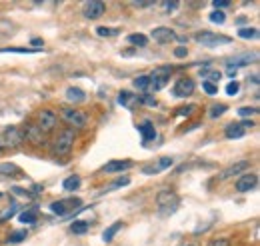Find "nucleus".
<instances>
[{"instance_id":"38","label":"nucleus","mask_w":260,"mask_h":246,"mask_svg":"<svg viewBox=\"0 0 260 246\" xmlns=\"http://www.w3.org/2000/svg\"><path fill=\"white\" fill-rule=\"evenodd\" d=\"M256 112H258V108H254V106H242V108H238L240 116H254Z\"/></svg>"},{"instance_id":"2","label":"nucleus","mask_w":260,"mask_h":246,"mask_svg":"<svg viewBox=\"0 0 260 246\" xmlns=\"http://www.w3.org/2000/svg\"><path fill=\"white\" fill-rule=\"evenodd\" d=\"M74 140H76V134H74L72 128H66V130L58 132V136H56V140H54V154H56V156H66V154L72 150Z\"/></svg>"},{"instance_id":"3","label":"nucleus","mask_w":260,"mask_h":246,"mask_svg":"<svg viewBox=\"0 0 260 246\" xmlns=\"http://www.w3.org/2000/svg\"><path fill=\"white\" fill-rule=\"evenodd\" d=\"M24 140V132L16 126L6 128L2 134H0V150H8V148H16L20 146Z\"/></svg>"},{"instance_id":"4","label":"nucleus","mask_w":260,"mask_h":246,"mask_svg":"<svg viewBox=\"0 0 260 246\" xmlns=\"http://www.w3.org/2000/svg\"><path fill=\"white\" fill-rule=\"evenodd\" d=\"M60 116L64 118L66 124H70L72 128H84V126L88 124V116H86L82 110H78V108L64 106V108L60 110Z\"/></svg>"},{"instance_id":"47","label":"nucleus","mask_w":260,"mask_h":246,"mask_svg":"<svg viewBox=\"0 0 260 246\" xmlns=\"http://www.w3.org/2000/svg\"><path fill=\"white\" fill-rule=\"evenodd\" d=\"M32 44H34L36 48H40V46H42V40H40V38H32Z\"/></svg>"},{"instance_id":"18","label":"nucleus","mask_w":260,"mask_h":246,"mask_svg":"<svg viewBox=\"0 0 260 246\" xmlns=\"http://www.w3.org/2000/svg\"><path fill=\"white\" fill-rule=\"evenodd\" d=\"M244 128L238 124V122H232V124H228L226 126V130H224V136L228 138V140H234V138H242L244 136Z\"/></svg>"},{"instance_id":"49","label":"nucleus","mask_w":260,"mask_h":246,"mask_svg":"<svg viewBox=\"0 0 260 246\" xmlns=\"http://www.w3.org/2000/svg\"><path fill=\"white\" fill-rule=\"evenodd\" d=\"M0 196H2V194H0Z\"/></svg>"},{"instance_id":"17","label":"nucleus","mask_w":260,"mask_h":246,"mask_svg":"<svg viewBox=\"0 0 260 246\" xmlns=\"http://www.w3.org/2000/svg\"><path fill=\"white\" fill-rule=\"evenodd\" d=\"M138 132L142 134V140H144V142H150V140L156 138V128H154V124H152L150 120H144L142 124H138Z\"/></svg>"},{"instance_id":"21","label":"nucleus","mask_w":260,"mask_h":246,"mask_svg":"<svg viewBox=\"0 0 260 246\" xmlns=\"http://www.w3.org/2000/svg\"><path fill=\"white\" fill-rule=\"evenodd\" d=\"M18 220H20L22 224H34V222L38 220V212H36V208H28V210L20 212V214H18Z\"/></svg>"},{"instance_id":"37","label":"nucleus","mask_w":260,"mask_h":246,"mask_svg":"<svg viewBox=\"0 0 260 246\" xmlns=\"http://www.w3.org/2000/svg\"><path fill=\"white\" fill-rule=\"evenodd\" d=\"M160 6L164 8V12H168V14H170V12H174V10L180 6V2H176V0H172V2H160Z\"/></svg>"},{"instance_id":"13","label":"nucleus","mask_w":260,"mask_h":246,"mask_svg":"<svg viewBox=\"0 0 260 246\" xmlns=\"http://www.w3.org/2000/svg\"><path fill=\"white\" fill-rule=\"evenodd\" d=\"M256 184H258V176L254 172H248V174H244V176H240L236 180V190L238 192H248V190H254Z\"/></svg>"},{"instance_id":"22","label":"nucleus","mask_w":260,"mask_h":246,"mask_svg":"<svg viewBox=\"0 0 260 246\" xmlns=\"http://www.w3.org/2000/svg\"><path fill=\"white\" fill-rule=\"evenodd\" d=\"M132 46H146L148 44V36L146 34H142V32H134V34H128V38H126Z\"/></svg>"},{"instance_id":"35","label":"nucleus","mask_w":260,"mask_h":246,"mask_svg":"<svg viewBox=\"0 0 260 246\" xmlns=\"http://www.w3.org/2000/svg\"><path fill=\"white\" fill-rule=\"evenodd\" d=\"M224 20H226V14L220 12V10H214V12L210 14V22H214V24H222Z\"/></svg>"},{"instance_id":"14","label":"nucleus","mask_w":260,"mask_h":246,"mask_svg":"<svg viewBox=\"0 0 260 246\" xmlns=\"http://www.w3.org/2000/svg\"><path fill=\"white\" fill-rule=\"evenodd\" d=\"M150 36H152L158 44H166V42H170V40H174V38H176L174 30H172V28H168V26H158V28H154Z\"/></svg>"},{"instance_id":"39","label":"nucleus","mask_w":260,"mask_h":246,"mask_svg":"<svg viewBox=\"0 0 260 246\" xmlns=\"http://www.w3.org/2000/svg\"><path fill=\"white\" fill-rule=\"evenodd\" d=\"M202 88H204L206 94H210V96H214V94L218 92V86H216V84H210V82H206V80L202 82Z\"/></svg>"},{"instance_id":"29","label":"nucleus","mask_w":260,"mask_h":246,"mask_svg":"<svg viewBox=\"0 0 260 246\" xmlns=\"http://www.w3.org/2000/svg\"><path fill=\"white\" fill-rule=\"evenodd\" d=\"M134 86H136L142 94H148V74H142V76L134 78Z\"/></svg>"},{"instance_id":"46","label":"nucleus","mask_w":260,"mask_h":246,"mask_svg":"<svg viewBox=\"0 0 260 246\" xmlns=\"http://www.w3.org/2000/svg\"><path fill=\"white\" fill-rule=\"evenodd\" d=\"M134 8H150V6H154V2H130Z\"/></svg>"},{"instance_id":"41","label":"nucleus","mask_w":260,"mask_h":246,"mask_svg":"<svg viewBox=\"0 0 260 246\" xmlns=\"http://www.w3.org/2000/svg\"><path fill=\"white\" fill-rule=\"evenodd\" d=\"M0 52H22V54H30V52H36L32 48H2Z\"/></svg>"},{"instance_id":"34","label":"nucleus","mask_w":260,"mask_h":246,"mask_svg":"<svg viewBox=\"0 0 260 246\" xmlns=\"http://www.w3.org/2000/svg\"><path fill=\"white\" fill-rule=\"evenodd\" d=\"M126 184H130V178H128V176H122V178L114 180V182L108 186V190H118V188H122V186H126Z\"/></svg>"},{"instance_id":"26","label":"nucleus","mask_w":260,"mask_h":246,"mask_svg":"<svg viewBox=\"0 0 260 246\" xmlns=\"http://www.w3.org/2000/svg\"><path fill=\"white\" fill-rule=\"evenodd\" d=\"M120 228H122V222H114L112 226H108V228L102 232V240H104V242H110V240L114 238V234H116Z\"/></svg>"},{"instance_id":"6","label":"nucleus","mask_w":260,"mask_h":246,"mask_svg":"<svg viewBox=\"0 0 260 246\" xmlns=\"http://www.w3.org/2000/svg\"><path fill=\"white\" fill-rule=\"evenodd\" d=\"M80 204H82L80 198H64V200H54L50 204V210L54 214H58V216H64V214H70V212L78 210Z\"/></svg>"},{"instance_id":"43","label":"nucleus","mask_w":260,"mask_h":246,"mask_svg":"<svg viewBox=\"0 0 260 246\" xmlns=\"http://www.w3.org/2000/svg\"><path fill=\"white\" fill-rule=\"evenodd\" d=\"M140 102H144V104H148V106H156V98H152V96H148V94L140 96Z\"/></svg>"},{"instance_id":"8","label":"nucleus","mask_w":260,"mask_h":246,"mask_svg":"<svg viewBox=\"0 0 260 246\" xmlns=\"http://www.w3.org/2000/svg\"><path fill=\"white\" fill-rule=\"evenodd\" d=\"M56 124H58V116L52 112V110H42L40 114H38V128L46 134V132H52L54 128H56Z\"/></svg>"},{"instance_id":"27","label":"nucleus","mask_w":260,"mask_h":246,"mask_svg":"<svg viewBox=\"0 0 260 246\" xmlns=\"http://www.w3.org/2000/svg\"><path fill=\"white\" fill-rule=\"evenodd\" d=\"M16 212H18V204H16V202H12L10 206H6L2 212H0V222H4V220H8V218H12Z\"/></svg>"},{"instance_id":"44","label":"nucleus","mask_w":260,"mask_h":246,"mask_svg":"<svg viewBox=\"0 0 260 246\" xmlns=\"http://www.w3.org/2000/svg\"><path fill=\"white\" fill-rule=\"evenodd\" d=\"M220 78H222V74H220V72H210V74H208V80H206V82L214 84V82H218Z\"/></svg>"},{"instance_id":"40","label":"nucleus","mask_w":260,"mask_h":246,"mask_svg":"<svg viewBox=\"0 0 260 246\" xmlns=\"http://www.w3.org/2000/svg\"><path fill=\"white\" fill-rule=\"evenodd\" d=\"M208 246H230V240L228 238H214L208 242Z\"/></svg>"},{"instance_id":"30","label":"nucleus","mask_w":260,"mask_h":246,"mask_svg":"<svg viewBox=\"0 0 260 246\" xmlns=\"http://www.w3.org/2000/svg\"><path fill=\"white\" fill-rule=\"evenodd\" d=\"M120 30L118 28H112V26H98L96 28V34L98 36H104V38H110V36H116Z\"/></svg>"},{"instance_id":"24","label":"nucleus","mask_w":260,"mask_h":246,"mask_svg":"<svg viewBox=\"0 0 260 246\" xmlns=\"http://www.w3.org/2000/svg\"><path fill=\"white\" fill-rule=\"evenodd\" d=\"M66 98L70 102H84L86 100V94L80 90V88H68L66 90Z\"/></svg>"},{"instance_id":"1","label":"nucleus","mask_w":260,"mask_h":246,"mask_svg":"<svg viewBox=\"0 0 260 246\" xmlns=\"http://www.w3.org/2000/svg\"><path fill=\"white\" fill-rule=\"evenodd\" d=\"M156 204H158L160 214H162V216H168V214H172V212L178 208L180 198H178L176 192H172V190L166 188V190H160V192H158V196H156Z\"/></svg>"},{"instance_id":"28","label":"nucleus","mask_w":260,"mask_h":246,"mask_svg":"<svg viewBox=\"0 0 260 246\" xmlns=\"http://www.w3.org/2000/svg\"><path fill=\"white\" fill-rule=\"evenodd\" d=\"M88 228H90V224L86 220H74L72 226H70V230L74 234H84V232H88Z\"/></svg>"},{"instance_id":"15","label":"nucleus","mask_w":260,"mask_h":246,"mask_svg":"<svg viewBox=\"0 0 260 246\" xmlns=\"http://www.w3.org/2000/svg\"><path fill=\"white\" fill-rule=\"evenodd\" d=\"M172 164H174V160H172L170 156H160L156 164H150V166H144V168H142V172H144V174H158V172H162V170H166V168H170Z\"/></svg>"},{"instance_id":"32","label":"nucleus","mask_w":260,"mask_h":246,"mask_svg":"<svg viewBox=\"0 0 260 246\" xmlns=\"http://www.w3.org/2000/svg\"><path fill=\"white\" fill-rule=\"evenodd\" d=\"M238 36H240V38H256V36H258V30L252 28V26H244V28L238 30Z\"/></svg>"},{"instance_id":"9","label":"nucleus","mask_w":260,"mask_h":246,"mask_svg":"<svg viewBox=\"0 0 260 246\" xmlns=\"http://www.w3.org/2000/svg\"><path fill=\"white\" fill-rule=\"evenodd\" d=\"M194 88H196L194 80H192V78H188V76H184V78H180V80L174 84L172 94H174L176 98H186V96H190V94L194 92Z\"/></svg>"},{"instance_id":"42","label":"nucleus","mask_w":260,"mask_h":246,"mask_svg":"<svg viewBox=\"0 0 260 246\" xmlns=\"http://www.w3.org/2000/svg\"><path fill=\"white\" fill-rule=\"evenodd\" d=\"M212 4H214V8H216V10H220V8H228V6H230L228 0H214Z\"/></svg>"},{"instance_id":"11","label":"nucleus","mask_w":260,"mask_h":246,"mask_svg":"<svg viewBox=\"0 0 260 246\" xmlns=\"http://www.w3.org/2000/svg\"><path fill=\"white\" fill-rule=\"evenodd\" d=\"M118 104L122 108H128V110H134L138 104H140V96L134 94V92H128V90H122L118 94Z\"/></svg>"},{"instance_id":"33","label":"nucleus","mask_w":260,"mask_h":246,"mask_svg":"<svg viewBox=\"0 0 260 246\" xmlns=\"http://www.w3.org/2000/svg\"><path fill=\"white\" fill-rule=\"evenodd\" d=\"M226 110H228V106H226V104H214V106H212V110H210V116H212V118H218V116H222Z\"/></svg>"},{"instance_id":"23","label":"nucleus","mask_w":260,"mask_h":246,"mask_svg":"<svg viewBox=\"0 0 260 246\" xmlns=\"http://www.w3.org/2000/svg\"><path fill=\"white\" fill-rule=\"evenodd\" d=\"M0 174H2V176H22L20 168L16 164H10V162H2V164H0Z\"/></svg>"},{"instance_id":"7","label":"nucleus","mask_w":260,"mask_h":246,"mask_svg":"<svg viewBox=\"0 0 260 246\" xmlns=\"http://www.w3.org/2000/svg\"><path fill=\"white\" fill-rule=\"evenodd\" d=\"M194 38H196V42H200L202 46H218V44H228V42H230L228 36L214 34V32H208V30L194 34Z\"/></svg>"},{"instance_id":"16","label":"nucleus","mask_w":260,"mask_h":246,"mask_svg":"<svg viewBox=\"0 0 260 246\" xmlns=\"http://www.w3.org/2000/svg\"><path fill=\"white\" fill-rule=\"evenodd\" d=\"M132 166V160H110L102 166V172L106 174H114V172H124Z\"/></svg>"},{"instance_id":"48","label":"nucleus","mask_w":260,"mask_h":246,"mask_svg":"<svg viewBox=\"0 0 260 246\" xmlns=\"http://www.w3.org/2000/svg\"><path fill=\"white\" fill-rule=\"evenodd\" d=\"M186 246H192V244H186Z\"/></svg>"},{"instance_id":"10","label":"nucleus","mask_w":260,"mask_h":246,"mask_svg":"<svg viewBox=\"0 0 260 246\" xmlns=\"http://www.w3.org/2000/svg\"><path fill=\"white\" fill-rule=\"evenodd\" d=\"M104 12H106V6H104V2H100V0H92V2H86V4H84V16H86L88 20H96V18H100Z\"/></svg>"},{"instance_id":"5","label":"nucleus","mask_w":260,"mask_h":246,"mask_svg":"<svg viewBox=\"0 0 260 246\" xmlns=\"http://www.w3.org/2000/svg\"><path fill=\"white\" fill-rule=\"evenodd\" d=\"M168 80H170V68H166V66L156 68L152 74H148V94L162 90L168 84Z\"/></svg>"},{"instance_id":"45","label":"nucleus","mask_w":260,"mask_h":246,"mask_svg":"<svg viewBox=\"0 0 260 246\" xmlns=\"http://www.w3.org/2000/svg\"><path fill=\"white\" fill-rule=\"evenodd\" d=\"M186 54H188V50H186L184 46H178V48L174 50V56H176V58H184Z\"/></svg>"},{"instance_id":"19","label":"nucleus","mask_w":260,"mask_h":246,"mask_svg":"<svg viewBox=\"0 0 260 246\" xmlns=\"http://www.w3.org/2000/svg\"><path fill=\"white\" fill-rule=\"evenodd\" d=\"M26 138H28V140H32L34 144H40V142L44 144V132H42L36 124H32V126H28V128H26Z\"/></svg>"},{"instance_id":"25","label":"nucleus","mask_w":260,"mask_h":246,"mask_svg":"<svg viewBox=\"0 0 260 246\" xmlns=\"http://www.w3.org/2000/svg\"><path fill=\"white\" fill-rule=\"evenodd\" d=\"M80 176H76V174H72V176H68L64 182H62V188L64 190H78L80 188Z\"/></svg>"},{"instance_id":"12","label":"nucleus","mask_w":260,"mask_h":246,"mask_svg":"<svg viewBox=\"0 0 260 246\" xmlns=\"http://www.w3.org/2000/svg\"><path fill=\"white\" fill-rule=\"evenodd\" d=\"M250 168V162L248 160H240V162H234L232 166H228V168H224L220 174H218V180H226V178H232V176H236V174H240V172H244V170H248Z\"/></svg>"},{"instance_id":"31","label":"nucleus","mask_w":260,"mask_h":246,"mask_svg":"<svg viewBox=\"0 0 260 246\" xmlns=\"http://www.w3.org/2000/svg\"><path fill=\"white\" fill-rule=\"evenodd\" d=\"M26 236H28L26 230H14V232L8 236V244H18V242L26 240Z\"/></svg>"},{"instance_id":"36","label":"nucleus","mask_w":260,"mask_h":246,"mask_svg":"<svg viewBox=\"0 0 260 246\" xmlns=\"http://www.w3.org/2000/svg\"><path fill=\"white\" fill-rule=\"evenodd\" d=\"M238 90H240V84H238L236 80L228 82V86H226V94H228V96H236V94H238Z\"/></svg>"},{"instance_id":"20","label":"nucleus","mask_w":260,"mask_h":246,"mask_svg":"<svg viewBox=\"0 0 260 246\" xmlns=\"http://www.w3.org/2000/svg\"><path fill=\"white\" fill-rule=\"evenodd\" d=\"M250 62H256V54H246V56H240V58H232V60H228L226 62V66L228 68H238V66H246V64H250Z\"/></svg>"}]
</instances>
